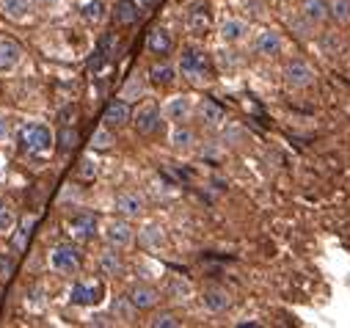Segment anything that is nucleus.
I'll return each mask as SVG.
<instances>
[{
  "instance_id": "nucleus-1",
  "label": "nucleus",
  "mask_w": 350,
  "mask_h": 328,
  "mask_svg": "<svg viewBox=\"0 0 350 328\" xmlns=\"http://www.w3.org/2000/svg\"><path fill=\"white\" fill-rule=\"evenodd\" d=\"M177 69H180V77L188 80L191 86H207L213 74H215V66H213V58L204 47H183L180 58H177Z\"/></svg>"
},
{
  "instance_id": "nucleus-2",
  "label": "nucleus",
  "mask_w": 350,
  "mask_h": 328,
  "mask_svg": "<svg viewBox=\"0 0 350 328\" xmlns=\"http://www.w3.org/2000/svg\"><path fill=\"white\" fill-rule=\"evenodd\" d=\"M20 146L28 157H50L55 149V133L42 122H31L20 130Z\"/></svg>"
},
{
  "instance_id": "nucleus-3",
  "label": "nucleus",
  "mask_w": 350,
  "mask_h": 328,
  "mask_svg": "<svg viewBox=\"0 0 350 328\" xmlns=\"http://www.w3.org/2000/svg\"><path fill=\"white\" fill-rule=\"evenodd\" d=\"M50 268L58 273V276H77L83 262H80V251L75 249L72 243H58L50 249Z\"/></svg>"
},
{
  "instance_id": "nucleus-4",
  "label": "nucleus",
  "mask_w": 350,
  "mask_h": 328,
  "mask_svg": "<svg viewBox=\"0 0 350 328\" xmlns=\"http://www.w3.org/2000/svg\"><path fill=\"white\" fill-rule=\"evenodd\" d=\"M282 77H284V83L295 92H304V89H312L314 86V80H317V72L314 66L306 61V58H290L282 69Z\"/></svg>"
},
{
  "instance_id": "nucleus-5",
  "label": "nucleus",
  "mask_w": 350,
  "mask_h": 328,
  "mask_svg": "<svg viewBox=\"0 0 350 328\" xmlns=\"http://www.w3.org/2000/svg\"><path fill=\"white\" fill-rule=\"evenodd\" d=\"M103 240H105V245H113V249H119V251H127V249H133V243H135V229H133V221H127V218H111V221H105V226H103Z\"/></svg>"
},
{
  "instance_id": "nucleus-6",
  "label": "nucleus",
  "mask_w": 350,
  "mask_h": 328,
  "mask_svg": "<svg viewBox=\"0 0 350 328\" xmlns=\"http://www.w3.org/2000/svg\"><path fill=\"white\" fill-rule=\"evenodd\" d=\"M69 298H72L75 306H100L103 298H105V284H103V279H97V276L77 279V282L72 284Z\"/></svg>"
},
{
  "instance_id": "nucleus-7",
  "label": "nucleus",
  "mask_w": 350,
  "mask_h": 328,
  "mask_svg": "<svg viewBox=\"0 0 350 328\" xmlns=\"http://www.w3.org/2000/svg\"><path fill=\"white\" fill-rule=\"evenodd\" d=\"M163 119L171 124H188L196 116V100L191 94H174L163 102Z\"/></svg>"
},
{
  "instance_id": "nucleus-8",
  "label": "nucleus",
  "mask_w": 350,
  "mask_h": 328,
  "mask_svg": "<svg viewBox=\"0 0 350 328\" xmlns=\"http://www.w3.org/2000/svg\"><path fill=\"white\" fill-rule=\"evenodd\" d=\"M160 119H163V111L152 100H144L141 105L133 108V124L141 135H154L160 127Z\"/></svg>"
},
{
  "instance_id": "nucleus-9",
  "label": "nucleus",
  "mask_w": 350,
  "mask_h": 328,
  "mask_svg": "<svg viewBox=\"0 0 350 328\" xmlns=\"http://www.w3.org/2000/svg\"><path fill=\"white\" fill-rule=\"evenodd\" d=\"M100 232V218L94 213H77L66 221V234L77 243H85V240H92L94 234Z\"/></svg>"
},
{
  "instance_id": "nucleus-10",
  "label": "nucleus",
  "mask_w": 350,
  "mask_h": 328,
  "mask_svg": "<svg viewBox=\"0 0 350 328\" xmlns=\"http://www.w3.org/2000/svg\"><path fill=\"white\" fill-rule=\"evenodd\" d=\"M254 53L259 58H279L284 53V36L273 28H262L256 36H254Z\"/></svg>"
},
{
  "instance_id": "nucleus-11",
  "label": "nucleus",
  "mask_w": 350,
  "mask_h": 328,
  "mask_svg": "<svg viewBox=\"0 0 350 328\" xmlns=\"http://www.w3.org/2000/svg\"><path fill=\"white\" fill-rule=\"evenodd\" d=\"M113 210H116V215H122L127 221H138L146 213V199L138 191H122L113 202Z\"/></svg>"
},
{
  "instance_id": "nucleus-12",
  "label": "nucleus",
  "mask_w": 350,
  "mask_h": 328,
  "mask_svg": "<svg viewBox=\"0 0 350 328\" xmlns=\"http://www.w3.org/2000/svg\"><path fill=\"white\" fill-rule=\"evenodd\" d=\"M196 119H199V124H202L204 130H218V127H224V122H226V111H224V105H218L215 100L204 97V100H196Z\"/></svg>"
},
{
  "instance_id": "nucleus-13",
  "label": "nucleus",
  "mask_w": 350,
  "mask_h": 328,
  "mask_svg": "<svg viewBox=\"0 0 350 328\" xmlns=\"http://www.w3.org/2000/svg\"><path fill=\"white\" fill-rule=\"evenodd\" d=\"M130 122H133V105H130L127 100H122V97L111 100L108 108H105V113H103V124H108V127H113V130H122V127H127Z\"/></svg>"
},
{
  "instance_id": "nucleus-14",
  "label": "nucleus",
  "mask_w": 350,
  "mask_h": 328,
  "mask_svg": "<svg viewBox=\"0 0 350 328\" xmlns=\"http://www.w3.org/2000/svg\"><path fill=\"white\" fill-rule=\"evenodd\" d=\"M127 298H130V303H133L138 312H149V309H154V306L160 303V290H157L154 284L138 282V284L130 287Z\"/></svg>"
},
{
  "instance_id": "nucleus-15",
  "label": "nucleus",
  "mask_w": 350,
  "mask_h": 328,
  "mask_svg": "<svg viewBox=\"0 0 350 328\" xmlns=\"http://www.w3.org/2000/svg\"><path fill=\"white\" fill-rule=\"evenodd\" d=\"M116 44H119V36H116L113 31L103 33L100 42H97V47H94V55H92V61H89V69H92V72H100V69L116 55Z\"/></svg>"
},
{
  "instance_id": "nucleus-16",
  "label": "nucleus",
  "mask_w": 350,
  "mask_h": 328,
  "mask_svg": "<svg viewBox=\"0 0 350 328\" xmlns=\"http://www.w3.org/2000/svg\"><path fill=\"white\" fill-rule=\"evenodd\" d=\"M185 25H188V31H191L193 36H204V33L210 31V25H213L210 6H207V3H193V6H188V12H185Z\"/></svg>"
},
{
  "instance_id": "nucleus-17",
  "label": "nucleus",
  "mask_w": 350,
  "mask_h": 328,
  "mask_svg": "<svg viewBox=\"0 0 350 328\" xmlns=\"http://www.w3.org/2000/svg\"><path fill=\"white\" fill-rule=\"evenodd\" d=\"M146 77H149V83H152V86H157V89H168V86L177 83L180 69L174 66V64H168V61H163V58H160L157 64H152V66H149Z\"/></svg>"
},
{
  "instance_id": "nucleus-18",
  "label": "nucleus",
  "mask_w": 350,
  "mask_h": 328,
  "mask_svg": "<svg viewBox=\"0 0 350 328\" xmlns=\"http://www.w3.org/2000/svg\"><path fill=\"white\" fill-rule=\"evenodd\" d=\"M23 64V47L14 39L0 36V74H12Z\"/></svg>"
},
{
  "instance_id": "nucleus-19",
  "label": "nucleus",
  "mask_w": 350,
  "mask_h": 328,
  "mask_svg": "<svg viewBox=\"0 0 350 328\" xmlns=\"http://www.w3.org/2000/svg\"><path fill=\"white\" fill-rule=\"evenodd\" d=\"M33 12H36L33 0H0V14L12 23H28Z\"/></svg>"
},
{
  "instance_id": "nucleus-20",
  "label": "nucleus",
  "mask_w": 350,
  "mask_h": 328,
  "mask_svg": "<svg viewBox=\"0 0 350 328\" xmlns=\"http://www.w3.org/2000/svg\"><path fill=\"white\" fill-rule=\"evenodd\" d=\"M218 33H221V39H224L226 44H240V42H245V39H248L251 25H248L243 17H226V20L221 23Z\"/></svg>"
},
{
  "instance_id": "nucleus-21",
  "label": "nucleus",
  "mask_w": 350,
  "mask_h": 328,
  "mask_svg": "<svg viewBox=\"0 0 350 328\" xmlns=\"http://www.w3.org/2000/svg\"><path fill=\"white\" fill-rule=\"evenodd\" d=\"M202 306L210 314H224L232 306V292L224 290V287H210V290L202 292Z\"/></svg>"
},
{
  "instance_id": "nucleus-22",
  "label": "nucleus",
  "mask_w": 350,
  "mask_h": 328,
  "mask_svg": "<svg viewBox=\"0 0 350 328\" xmlns=\"http://www.w3.org/2000/svg\"><path fill=\"white\" fill-rule=\"evenodd\" d=\"M298 14H304L314 28L325 25L331 20V9H328V0H301V9Z\"/></svg>"
},
{
  "instance_id": "nucleus-23",
  "label": "nucleus",
  "mask_w": 350,
  "mask_h": 328,
  "mask_svg": "<svg viewBox=\"0 0 350 328\" xmlns=\"http://www.w3.org/2000/svg\"><path fill=\"white\" fill-rule=\"evenodd\" d=\"M146 50H149L152 55H157V58L171 55V53H174V39H171V33H168L165 28L149 31V36H146Z\"/></svg>"
},
{
  "instance_id": "nucleus-24",
  "label": "nucleus",
  "mask_w": 350,
  "mask_h": 328,
  "mask_svg": "<svg viewBox=\"0 0 350 328\" xmlns=\"http://www.w3.org/2000/svg\"><path fill=\"white\" fill-rule=\"evenodd\" d=\"M100 271L108 279H119L124 273V260H122L119 249H113V245H105V251L100 254Z\"/></svg>"
},
{
  "instance_id": "nucleus-25",
  "label": "nucleus",
  "mask_w": 350,
  "mask_h": 328,
  "mask_svg": "<svg viewBox=\"0 0 350 328\" xmlns=\"http://www.w3.org/2000/svg\"><path fill=\"white\" fill-rule=\"evenodd\" d=\"M33 226H36V218L33 215H25V218H20L17 221V229L12 232V249L17 251V254H23L25 249H28V243H31V234H33Z\"/></svg>"
},
{
  "instance_id": "nucleus-26",
  "label": "nucleus",
  "mask_w": 350,
  "mask_h": 328,
  "mask_svg": "<svg viewBox=\"0 0 350 328\" xmlns=\"http://www.w3.org/2000/svg\"><path fill=\"white\" fill-rule=\"evenodd\" d=\"M146 74H141V72H133L130 77H127V83L122 86V92H119V97L122 100H127L130 105H135L138 100H144V94H146Z\"/></svg>"
},
{
  "instance_id": "nucleus-27",
  "label": "nucleus",
  "mask_w": 350,
  "mask_h": 328,
  "mask_svg": "<svg viewBox=\"0 0 350 328\" xmlns=\"http://www.w3.org/2000/svg\"><path fill=\"white\" fill-rule=\"evenodd\" d=\"M80 17H83L85 25H103L105 17H108V3L105 0H83Z\"/></svg>"
},
{
  "instance_id": "nucleus-28",
  "label": "nucleus",
  "mask_w": 350,
  "mask_h": 328,
  "mask_svg": "<svg viewBox=\"0 0 350 328\" xmlns=\"http://www.w3.org/2000/svg\"><path fill=\"white\" fill-rule=\"evenodd\" d=\"M113 20H116V25H122V28L135 25V23L141 20L138 3H135V0H119V3L113 6Z\"/></svg>"
},
{
  "instance_id": "nucleus-29",
  "label": "nucleus",
  "mask_w": 350,
  "mask_h": 328,
  "mask_svg": "<svg viewBox=\"0 0 350 328\" xmlns=\"http://www.w3.org/2000/svg\"><path fill=\"white\" fill-rule=\"evenodd\" d=\"M171 146L177 152H188L196 146V133L188 127V124H171V135H168Z\"/></svg>"
},
{
  "instance_id": "nucleus-30",
  "label": "nucleus",
  "mask_w": 350,
  "mask_h": 328,
  "mask_svg": "<svg viewBox=\"0 0 350 328\" xmlns=\"http://www.w3.org/2000/svg\"><path fill=\"white\" fill-rule=\"evenodd\" d=\"M113 144H116V133H113V127L100 124V127L92 133V152H108Z\"/></svg>"
},
{
  "instance_id": "nucleus-31",
  "label": "nucleus",
  "mask_w": 350,
  "mask_h": 328,
  "mask_svg": "<svg viewBox=\"0 0 350 328\" xmlns=\"http://www.w3.org/2000/svg\"><path fill=\"white\" fill-rule=\"evenodd\" d=\"M77 144H80L77 130H75L72 124H61L58 133H55V149H58V152H72Z\"/></svg>"
},
{
  "instance_id": "nucleus-32",
  "label": "nucleus",
  "mask_w": 350,
  "mask_h": 328,
  "mask_svg": "<svg viewBox=\"0 0 350 328\" xmlns=\"http://www.w3.org/2000/svg\"><path fill=\"white\" fill-rule=\"evenodd\" d=\"M191 295H193V287H191V282H185L183 276H174V279L168 282V298L185 303Z\"/></svg>"
},
{
  "instance_id": "nucleus-33",
  "label": "nucleus",
  "mask_w": 350,
  "mask_h": 328,
  "mask_svg": "<svg viewBox=\"0 0 350 328\" xmlns=\"http://www.w3.org/2000/svg\"><path fill=\"white\" fill-rule=\"evenodd\" d=\"M17 213L9 207V204H3L0 202V237H12V232L17 229Z\"/></svg>"
},
{
  "instance_id": "nucleus-34",
  "label": "nucleus",
  "mask_w": 350,
  "mask_h": 328,
  "mask_svg": "<svg viewBox=\"0 0 350 328\" xmlns=\"http://www.w3.org/2000/svg\"><path fill=\"white\" fill-rule=\"evenodd\" d=\"M328 9L336 25H350V0H328Z\"/></svg>"
},
{
  "instance_id": "nucleus-35",
  "label": "nucleus",
  "mask_w": 350,
  "mask_h": 328,
  "mask_svg": "<svg viewBox=\"0 0 350 328\" xmlns=\"http://www.w3.org/2000/svg\"><path fill=\"white\" fill-rule=\"evenodd\" d=\"M17 251L12 249V251H3V254H0V282H9L14 273H17Z\"/></svg>"
},
{
  "instance_id": "nucleus-36",
  "label": "nucleus",
  "mask_w": 350,
  "mask_h": 328,
  "mask_svg": "<svg viewBox=\"0 0 350 328\" xmlns=\"http://www.w3.org/2000/svg\"><path fill=\"white\" fill-rule=\"evenodd\" d=\"M183 323L177 320V314H171V312H160L149 320V328H180Z\"/></svg>"
},
{
  "instance_id": "nucleus-37",
  "label": "nucleus",
  "mask_w": 350,
  "mask_h": 328,
  "mask_svg": "<svg viewBox=\"0 0 350 328\" xmlns=\"http://www.w3.org/2000/svg\"><path fill=\"white\" fill-rule=\"evenodd\" d=\"M77 166H80V169H77V174H80L83 180H94V177H97V166H94V163H92L89 157H83V160L77 163Z\"/></svg>"
},
{
  "instance_id": "nucleus-38",
  "label": "nucleus",
  "mask_w": 350,
  "mask_h": 328,
  "mask_svg": "<svg viewBox=\"0 0 350 328\" xmlns=\"http://www.w3.org/2000/svg\"><path fill=\"white\" fill-rule=\"evenodd\" d=\"M61 3H64V0H33V6L42 9V12H53V9H58Z\"/></svg>"
},
{
  "instance_id": "nucleus-39",
  "label": "nucleus",
  "mask_w": 350,
  "mask_h": 328,
  "mask_svg": "<svg viewBox=\"0 0 350 328\" xmlns=\"http://www.w3.org/2000/svg\"><path fill=\"white\" fill-rule=\"evenodd\" d=\"M135 3H138L141 14H149V12H154V6L160 3V0H135Z\"/></svg>"
},
{
  "instance_id": "nucleus-40",
  "label": "nucleus",
  "mask_w": 350,
  "mask_h": 328,
  "mask_svg": "<svg viewBox=\"0 0 350 328\" xmlns=\"http://www.w3.org/2000/svg\"><path fill=\"white\" fill-rule=\"evenodd\" d=\"M6 138H9V116L0 113V141H6Z\"/></svg>"
},
{
  "instance_id": "nucleus-41",
  "label": "nucleus",
  "mask_w": 350,
  "mask_h": 328,
  "mask_svg": "<svg viewBox=\"0 0 350 328\" xmlns=\"http://www.w3.org/2000/svg\"><path fill=\"white\" fill-rule=\"evenodd\" d=\"M3 295H6V284L0 282V301H3Z\"/></svg>"
}]
</instances>
